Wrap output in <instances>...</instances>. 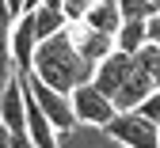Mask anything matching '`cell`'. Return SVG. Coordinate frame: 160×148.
Returning a JSON list of instances; mask_svg holds the SVG:
<instances>
[{
    "instance_id": "6da1fadb",
    "label": "cell",
    "mask_w": 160,
    "mask_h": 148,
    "mask_svg": "<svg viewBox=\"0 0 160 148\" xmlns=\"http://www.w3.org/2000/svg\"><path fill=\"white\" fill-rule=\"evenodd\" d=\"M92 69L95 65L76 50V42L69 34V23H65L57 34H50V38L38 42V50L31 57V69L27 72H34L38 80H46L50 88H57V91H72L76 84L92 80Z\"/></svg>"
},
{
    "instance_id": "7a4b0ae2",
    "label": "cell",
    "mask_w": 160,
    "mask_h": 148,
    "mask_svg": "<svg viewBox=\"0 0 160 148\" xmlns=\"http://www.w3.org/2000/svg\"><path fill=\"white\" fill-rule=\"evenodd\" d=\"M19 72H23L27 91L34 95V103L42 107V114L50 118V125L57 129V137H61V133H72L76 114H72V99H69V91H57V88H50L46 80H38V76H34V72H27V69H19Z\"/></svg>"
},
{
    "instance_id": "3957f363",
    "label": "cell",
    "mask_w": 160,
    "mask_h": 148,
    "mask_svg": "<svg viewBox=\"0 0 160 148\" xmlns=\"http://www.w3.org/2000/svg\"><path fill=\"white\" fill-rule=\"evenodd\" d=\"M103 129H107V137H114L126 148H156L160 144V125L152 118H145L137 107L133 110H114V118Z\"/></svg>"
},
{
    "instance_id": "277c9868",
    "label": "cell",
    "mask_w": 160,
    "mask_h": 148,
    "mask_svg": "<svg viewBox=\"0 0 160 148\" xmlns=\"http://www.w3.org/2000/svg\"><path fill=\"white\" fill-rule=\"evenodd\" d=\"M69 99H72V114H76V122H88V125H99V129H103V125L114 118V103L103 95L95 88L92 80H84V84H76V88L69 91Z\"/></svg>"
},
{
    "instance_id": "5b68a950",
    "label": "cell",
    "mask_w": 160,
    "mask_h": 148,
    "mask_svg": "<svg viewBox=\"0 0 160 148\" xmlns=\"http://www.w3.org/2000/svg\"><path fill=\"white\" fill-rule=\"evenodd\" d=\"M133 72V53H122V50H111L107 57H99L95 61V69H92V84L99 91H103L107 99H114V91L122 88V80Z\"/></svg>"
},
{
    "instance_id": "8992f818",
    "label": "cell",
    "mask_w": 160,
    "mask_h": 148,
    "mask_svg": "<svg viewBox=\"0 0 160 148\" xmlns=\"http://www.w3.org/2000/svg\"><path fill=\"white\" fill-rule=\"evenodd\" d=\"M69 34H72V42H76V50L84 53L92 65H95L99 57H107V53L114 50V34H103V31L88 27L84 19H69Z\"/></svg>"
},
{
    "instance_id": "52a82bcc",
    "label": "cell",
    "mask_w": 160,
    "mask_h": 148,
    "mask_svg": "<svg viewBox=\"0 0 160 148\" xmlns=\"http://www.w3.org/2000/svg\"><path fill=\"white\" fill-rule=\"evenodd\" d=\"M152 88H156V84H152V72H149V69H141V65H137V57H133V72L122 80V88L114 91V99H111V103H114L118 110H133V107H141V99H145Z\"/></svg>"
},
{
    "instance_id": "ba28073f",
    "label": "cell",
    "mask_w": 160,
    "mask_h": 148,
    "mask_svg": "<svg viewBox=\"0 0 160 148\" xmlns=\"http://www.w3.org/2000/svg\"><path fill=\"white\" fill-rule=\"evenodd\" d=\"M23 114H27V137L34 141V148H57V129L34 103V95L27 91V84H23Z\"/></svg>"
},
{
    "instance_id": "9c48e42d",
    "label": "cell",
    "mask_w": 160,
    "mask_h": 148,
    "mask_svg": "<svg viewBox=\"0 0 160 148\" xmlns=\"http://www.w3.org/2000/svg\"><path fill=\"white\" fill-rule=\"evenodd\" d=\"M0 125H8L12 133H27V114H23V72H15V80L0 95Z\"/></svg>"
},
{
    "instance_id": "30bf717a",
    "label": "cell",
    "mask_w": 160,
    "mask_h": 148,
    "mask_svg": "<svg viewBox=\"0 0 160 148\" xmlns=\"http://www.w3.org/2000/svg\"><path fill=\"white\" fill-rule=\"evenodd\" d=\"M38 50V34H34V19L31 12H23L15 19V27H12V61L19 69H31V57Z\"/></svg>"
},
{
    "instance_id": "8fae6325",
    "label": "cell",
    "mask_w": 160,
    "mask_h": 148,
    "mask_svg": "<svg viewBox=\"0 0 160 148\" xmlns=\"http://www.w3.org/2000/svg\"><path fill=\"white\" fill-rule=\"evenodd\" d=\"M80 19H84L88 27L103 31V34H114L118 27H122V4H118V0H95Z\"/></svg>"
},
{
    "instance_id": "7c38bea8",
    "label": "cell",
    "mask_w": 160,
    "mask_h": 148,
    "mask_svg": "<svg viewBox=\"0 0 160 148\" xmlns=\"http://www.w3.org/2000/svg\"><path fill=\"white\" fill-rule=\"evenodd\" d=\"M145 42H149L145 19H122V27L114 31V50H122V53H137Z\"/></svg>"
},
{
    "instance_id": "4fadbf2b",
    "label": "cell",
    "mask_w": 160,
    "mask_h": 148,
    "mask_svg": "<svg viewBox=\"0 0 160 148\" xmlns=\"http://www.w3.org/2000/svg\"><path fill=\"white\" fill-rule=\"evenodd\" d=\"M31 19H34V34H38V42H42V38H50V34H57V31L69 23V15H65V12L46 8V4H38V8L31 12Z\"/></svg>"
},
{
    "instance_id": "5bb4252c",
    "label": "cell",
    "mask_w": 160,
    "mask_h": 148,
    "mask_svg": "<svg viewBox=\"0 0 160 148\" xmlns=\"http://www.w3.org/2000/svg\"><path fill=\"white\" fill-rule=\"evenodd\" d=\"M12 27H15V15L0 0V57H12Z\"/></svg>"
},
{
    "instance_id": "9a60e30c",
    "label": "cell",
    "mask_w": 160,
    "mask_h": 148,
    "mask_svg": "<svg viewBox=\"0 0 160 148\" xmlns=\"http://www.w3.org/2000/svg\"><path fill=\"white\" fill-rule=\"evenodd\" d=\"M137 110H141L145 118H152V122L160 125V88H152V91L141 99V107H137Z\"/></svg>"
},
{
    "instance_id": "2e32d148",
    "label": "cell",
    "mask_w": 160,
    "mask_h": 148,
    "mask_svg": "<svg viewBox=\"0 0 160 148\" xmlns=\"http://www.w3.org/2000/svg\"><path fill=\"white\" fill-rule=\"evenodd\" d=\"M15 72H19L15 61H12V57H0V95H4V88L15 80Z\"/></svg>"
},
{
    "instance_id": "e0dca14e",
    "label": "cell",
    "mask_w": 160,
    "mask_h": 148,
    "mask_svg": "<svg viewBox=\"0 0 160 148\" xmlns=\"http://www.w3.org/2000/svg\"><path fill=\"white\" fill-rule=\"evenodd\" d=\"M92 4H95V0H65V15H69V19H80Z\"/></svg>"
},
{
    "instance_id": "ac0fdd59",
    "label": "cell",
    "mask_w": 160,
    "mask_h": 148,
    "mask_svg": "<svg viewBox=\"0 0 160 148\" xmlns=\"http://www.w3.org/2000/svg\"><path fill=\"white\" fill-rule=\"evenodd\" d=\"M145 34H149L152 46H160V12H152V15L145 19Z\"/></svg>"
},
{
    "instance_id": "d6986e66",
    "label": "cell",
    "mask_w": 160,
    "mask_h": 148,
    "mask_svg": "<svg viewBox=\"0 0 160 148\" xmlns=\"http://www.w3.org/2000/svg\"><path fill=\"white\" fill-rule=\"evenodd\" d=\"M8 148H34V141L27 137V133H12V144Z\"/></svg>"
},
{
    "instance_id": "ffe728a7",
    "label": "cell",
    "mask_w": 160,
    "mask_h": 148,
    "mask_svg": "<svg viewBox=\"0 0 160 148\" xmlns=\"http://www.w3.org/2000/svg\"><path fill=\"white\" fill-rule=\"evenodd\" d=\"M4 4H8V12L19 19V15H23V0H4Z\"/></svg>"
},
{
    "instance_id": "44dd1931",
    "label": "cell",
    "mask_w": 160,
    "mask_h": 148,
    "mask_svg": "<svg viewBox=\"0 0 160 148\" xmlns=\"http://www.w3.org/2000/svg\"><path fill=\"white\" fill-rule=\"evenodd\" d=\"M152 84L160 88V50H156V65H152Z\"/></svg>"
},
{
    "instance_id": "7402d4cb",
    "label": "cell",
    "mask_w": 160,
    "mask_h": 148,
    "mask_svg": "<svg viewBox=\"0 0 160 148\" xmlns=\"http://www.w3.org/2000/svg\"><path fill=\"white\" fill-rule=\"evenodd\" d=\"M46 8H57V12H65V0H42Z\"/></svg>"
},
{
    "instance_id": "603a6c76",
    "label": "cell",
    "mask_w": 160,
    "mask_h": 148,
    "mask_svg": "<svg viewBox=\"0 0 160 148\" xmlns=\"http://www.w3.org/2000/svg\"><path fill=\"white\" fill-rule=\"evenodd\" d=\"M38 4H42V0H23V12H34Z\"/></svg>"
},
{
    "instance_id": "cb8c5ba5",
    "label": "cell",
    "mask_w": 160,
    "mask_h": 148,
    "mask_svg": "<svg viewBox=\"0 0 160 148\" xmlns=\"http://www.w3.org/2000/svg\"><path fill=\"white\" fill-rule=\"evenodd\" d=\"M145 4H152V8H160V0H145Z\"/></svg>"
},
{
    "instance_id": "d4e9b609",
    "label": "cell",
    "mask_w": 160,
    "mask_h": 148,
    "mask_svg": "<svg viewBox=\"0 0 160 148\" xmlns=\"http://www.w3.org/2000/svg\"><path fill=\"white\" fill-rule=\"evenodd\" d=\"M156 148H160V144H156Z\"/></svg>"
}]
</instances>
